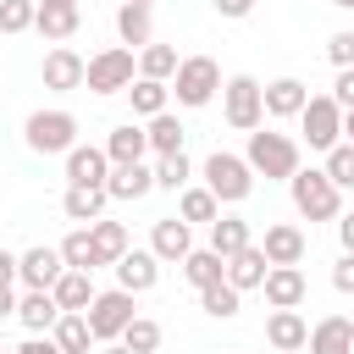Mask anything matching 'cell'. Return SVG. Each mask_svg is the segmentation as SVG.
<instances>
[{
	"mask_svg": "<svg viewBox=\"0 0 354 354\" xmlns=\"http://www.w3.org/2000/svg\"><path fill=\"white\" fill-rule=\"evenodd\" d=\"M243 160H249V171H254V177H266V183H288V177L299 171V144H293L288 133L254 127V133H249Z\"/></svg>",
	"mask_w": 354,
	"mask_h": 354,
	"instance_id": "6da1fadb",
	"label": "cell"
},
{
	"mask_svg": "<svg viewBox=\"0 0 354 354\" xmlns=\"http://www.w3.org/2000/svg\"><path fill=\"white\" fill-rule=\"evenodd\" d=\"M288 188H293V210L304 216V221H337L343 216V188H332V177L321 171V166H299L293 177H288Z\"/></svg>",
	"mask_w": 354,
	"mask_h": 354,
	"instance_id": "7a4b0ae2",
	"label": "cell"
},
{
	"mask_svg": "<svg viewBox=\"0 0 354 354\" xmlns=\"http://www.w3.org/2000/svg\"><path fill=\"white\" fill-rule=\"evenodd\" d=\"M216 88H221V66H216L210 55H183V61H177V72H171V94H177V105L199 111V105L216 100Z\"/></svg>",
	"mask_w": 354,
	"mask_h": 354,
	"instance_id": "3957f363",
	"label": "cell"
},
{
	"mask_svg": "<svg viewBox=\"0 0 354 354\" xmlns=\"http://www.w3.org/2000/svg\"><path fill=\"white\" fill-rule=\"evenodd\" d=\"M205 188L216 194V205H243V199L254 194V171H249V160H243V155L216 149V155L205 160Z\"/></svg>",
	"mask_w": 354,
	"mask_h": 354,
	"instance_id": "277c9868",
	"label": "cell"
},
{
	"mask_svg": "<svg viewBox=\"0 0 354 354\" xmlns=\"http://www.w3.org/2000/svg\"><path fill=\"white\" fill-rule=\"evenodd\" d=\"M138 315V304H133V293L127 288H105V293H94V304L83 310V321H88V332H94V343H116L122 332H127V321Z\"/></svg>",
	"mask_w": 354,
	"mask_h": 354,
	"instance_id": "5b68a950",
	"label": "cell"
},
{
	"mask_svg": "<svg viewBox=\"0 0 354 354\" xmlns=\"http://www.w3.org/2000/svg\"><path fill=\"white\" fill-rule=\"evenodd\" d=\"M221 116H227V127H232V133H254V127L266 122L260 83H254L249 72H238V77H227V83H221Z\"/></svg>",
	"mask_w": 354,
	"mask_h": 354,
	"instance_id": "8992f818",
	"label": "cell"
},
{
	"mask_svg": "<svg viewBox=\"0 0 354 354\" xmlns=\"http://www.w3.org/2000/svg\"><path fill=\"white\" fill-rule=\"evenodd\" d=\"M22 133H28V149H39V155H66V149L77 144V116L61 111V105H50V111H33Z\"/></svg>",
	"mask_w": 354,
	"mask_h": 354,
	"instance_id": "52a82bcc",
	"label": "cell"
},
{
	"mask_svg": "<svg viewBox=\"0 0 354 354\" xmlns=\"http://www.w3.org/2000/svg\"><path fill=\"white\" fill-rule=\"evenodd\" d=\"M127 83H133V50L127 44H111V50L88 55V66H83L88 94H127Z\"/></svg>",
	"mask_w": 354,
	"mask_h": 354,
	"instance_id": "ba28073f",
	"label": "cell"
},
{
	"mask_svg": "<svg viewBox=\"0 0 354 354\" xmlns=\"http://www.w3.org/2000/svg\"><path fill=\"white\" fill-rule=\"evenodd\" d=\"M299 133H304V144L310 149H332V144H343V111L332 105V94H310L304 100V111H299Z\"/></svg>",
	"mask_w": 354,
	"mask_h": 354,
	"instance_id": "9c48e42d",
	"label": "cell"
},
{
	"mask_svg": "<svg viewBox=\"0 0 354 354\" xmlns=\"http://www.w3.org/2000/svg\"><path fill=\"white\" fill-rule=\"evenodd\" d=\"M61 271H66V260H61V249H50V243H33L28 254H17V282H22L28 293H50Z\"/></svg>",
	"mask_w": 354,
	"mask_h": 354,
	"instance_id": "30bf717a",
	"label": "cell"
},
{
	"mask_svg": "<svg viewBox=\"0 0 354 354\" xmlns=\"http://www.w3.org/2000/svg\"><path fill=\"white\" fill-rule=\"evenodd\" d=\"M111 177V160L100 144H72L66 149V188H105Z\"/></svg>",
	"mask_w": 354,
	"mask_h": 354,
	"instance_id": "8fae6325",
	"label": "cell"
},
{
	"mask_svg": "<svg viewBox=\"0 0 354 354\" xmlns=\"http://www.w3.org/2000/svg\"><path fill=\"white\" fill-rule=\"evenodd\" d=\"M260 293H266V304H271V310H299V304H304V293H310V282H304V271H299V266H271V271H266V282H260Z\"/></svg>",
	"mask_w": 354,
	"mask_h": 354,
	"instance_id": "7c38bea8",
	"label": "cell"
},
{
	"mask_svg": "<svg viewBox=\"0 0 354 354\" xmlns=\"http://www.w3.org/2000/svg\"><path fill=\"white\" fill-rule=\"evenodd\" d=\"M83 55L77 50H66V44H55L50 55H44V66H39V77H44V88H55V94H72V88H83Z\"/></svg>",
	"mask_w": 354,
	"mask_h": 354,
	"instance_id": "4fadbf2b",
	"label": "cell"
},
{
	"mask_svg": "<svg viewBox=\"0 0 354 354\" xmlns=\"http://www.w3.org/2000/svg\"><path fill=\"white\" fill-rule=\"evenodd\" d=\"M304 249H310V238H304L293 221H271V227H266V238H260V254H266L271 266H299V260H304Z\"/></svg>",
	"mask_w": 354,
	"mask_h": 354,
	"instance_id": "5bb4252c",
	"label": "cell"
},
{
	"mask_svg": "<svg viewBox=\"0 0 354 354\" xmlns=\"http://www.w3.org/2000/svg\"><path fill=\"white\" fill-rule=\"evenodd\" d=\"M304 100H310V83L304 77H271L266 88H260V105H266V116H299L304 111Z\"/></svg>",
	"mask_w": 354,
	"mask_h": 354,
	"instance_id": "9a60e30c",
	"label": "cell"
},
{
	"mask_svg": "<svg viewBox=\"0 0 354 354\" xmlns=\"http://www.w3.org/2000/svg\"><path fill=\"white\" fill-rule=\"evenodd\" d=\"M155 282H160V260H155L149 249H127V254L116 260V288H127L133 299H138V293H149Z\"/></svg>",
	"mask_w": 354,
	"mask_h": 354,
	"instance_id": "2e32d148",
	"label": "cell"
},
{
	"mask_svg": "<svg viewBox=\"0 0 354 354\" xmlns=\"http://www.w3.org/2000/svg\"><path fill=\"white\" fill-rule=\"evenodd\" d=\"M100 149H105V160H111V166H138V160L149 155V138H144V127H138V122H122V127H111V133H105V144H100Z\"/></svg>",
	"mask_w": 354,
	"mask_h": 354,
	"instance_id": "e0dca14e",
	"label": "cell"
},
{
	"mask_svg": "<svg viewBox=\"0 0 354 354\" xmlns=\"http://www.w3.org/2000/svg\"><path fill=\"white\" fill-rule=\"evenodd\" d=\"M188 249H194V232H188V221H177V216H160L155 221V232H149V254L155 260H188Z\"/></svg>",
	"mask_w": 354,
	"mask_h": 354,
	"instance_id": "ac0fdd59",
	"label": "cell"
},
{
	"mask_svg": "<svg viewBox=\"0 0 354 354\" xmlns=\"http://www.w3.org/2000/svg\"><path fill=\"white\" fill-rule=\"evenodd\" d=\"M304 337H310V321H304L299 310H271V315H266V343H271L277 354H299Z\"/></svg>",
	"mask_w": 354,
	"mask_h": 354,
	"instance_id": "d6986e66",
	"label": "cell"
},
{
	"mask_svg": "<svg viewBox=\"0 0 354 354\" xmlns=\"http://www.w3.org/2000/svg\"><path fill=\"white\" fill-rule=\"evenodd\" d=\"M304 348H310V354H354V321H348V315L315 321L310 337H304Z\"/></svg>",
	"mask_w": 354,
	"mask_h": 354,
	"instance_id": "ffe728a7",
	"label": "cell"
},
{
	"mask_svg": "<svg viewBox=\"0 0 354 354\" xmlns=\"http://www.w3.org/2000/svg\"><path fill=\"white\" fill-rule=\"evenodd\" d=\"M33 28H39L50 44H61V39H72V33L83 28V6H39V0H33Z\"/></svg>",
	"mask_w": 354,
	"mask_h": 354,
	"instance_id": "44dd1931",
	"label": "cell"
},
{
	"mask_svg": "<svg viewBox=\"0 0 354 354\" xmlns=\"http://www.w3.org/2000/svg\"><path fill=\"white\" fill-rule=\"evenodd\" d=\"M94 271H61L55 277V288H50V299L61 304V315H83L88 304H94V282H88Z\"/></svg>",
	"mask_w": 354,
	"mask_h": 354,
	"instance_id": "7402d4cb",
	"label": "cell"
},
{
	"mask_svg": "<svg viewBox=\"0 0 354 354\" xmlns=\"http://www.w3.org/2000/svg\"><path fill=\"white\" fill-rule=\"evenodd\" d=\"M249 243H254V232H249L243 216H216V221H210V243H205V249H216L221 260H232V254L249 249Z\"/></svg>",
	"mask_w": 354,
	"mask_h": 354,
	"instance_id": "603a6c76",
	"label": "cell"
},
{
	"mask_svg": "<svg viewBox=\"0 0 354 354\" xmlns=\"http://www.w3.org/2000/svg\"><path fill=\"white\" fill-rule=\"evenodd\" d=\"M266 271H271V260L260 254V243H249V249H238V254L227 260V282H232L238 293L260 288V282H266Z\"/></svg>",
	"mask_w": 354,
	"mask_h": 354,
	"instance_id": "cb8c5ba5",
	"label": "cell"
},
{
	"mask_svg": "<svg viewBox=\"0 0 354 354\" xmlns=\"http://www.w3.org/2000/svg\"><path fill=\"white\" fill-rule=\"evenodd\" d=\"M17 321H22L33 337H50V326L61 321V304H55L50 293H22V299H17Z\"/></svg>",
	"mask_w": 354,
	"mask_h": 354,
	"instance_id": "d4e9b609",
	"label": "cell"
},
{
	"mask_svg": "<svg viewBox=\"0 0 354 354\" xmlns=\"http://www.w3.org/2000/svg\"><path fill=\"white\" fill-rule=\"evenodd\" d=\"M144 138H149V155L160 160V155H183V138H188V127H183L171 111H160V116H149Z\"/></svg>",
	"mask_w": 354,
	"mask_h": 354,
	"instance_id": "484cf974",
	"label": "cell"
},
{
	"mask_svg": "<svg viewBox=\"0 0 354 354\" xmlns=\"http://www.w3.org/2000/svg\"><path fill=\"white\" fill-rule=\"evenodd\" d=\"M155 188V171L138 160V166H111V177H105V194L111 199H144Z\"/></svg>",
	"mask_w": 354,
	"mask_h": 354,
	"instance_id": "4316f807",
	"label": "cell"
},
{
	"mask_svg": "<svg viewBox=\"0 0 354 354\" xmlns=\"http://www.w3.org/2000/svg\"><path fill=\"white\" fill-rule=\"evenodd\" d=\"M105 205H111L105 188H66V199H61L66 221H77V227H94V221L105 216Z\"/></svg>",
	"mask_w": 354,
	"mask_h": 354,
	"instance_id": "83f0119b",
	"label": "cell"
},
{
	"mask_svg": "<svg viewBox=\"0 0 354 354\" xmlns=\"http://www.w3.org/2000/svg\"><path fill=\"white\" fill-rule=\"evenodd\" d=\"M116 33H122V44H133V50L155 44V22H149V6H133V0H122V11H116Z\"/></svg>",
	"mask_w": 354,
	"mask_h": 354,
	"instance_id": "f1b7e54d",
	"label": "cell"
},
{
	"mask_svg": "<svg viewBox=\"0 0 354 354\" xmlns=\"http://www.w3.org/2000/svg\"><path fill=\"white\" fill-rule=\"evenodd\" d=\"M88 238H94L100 266H116V260L127 254V227H122V221H105V216H100V221L88 227Z\"/></svg>",
	"mask_w": 354,
	"mask_h": 354,
	"instance_id": "f546056e",
	"label": "cell"
},
{
	"mask_svg": "<svg viewBox=\"0 0 354 354\" xmlns=\"http://www.w3.org/2000/svg\"><path fill=\"white\" fill-rule=\"evenodd\" d=\"M183 277H188L194 288H210V282H227V260H221L216 249H188V260H183Z\"/></svg>",
	"mask_w": 354,
	"mask_h": 354,
	"instance_id": "4dcf8cb0",
	"label": "cell"
},
{
	"mask_svg": "<svg viewBox=\"0 0 354 354\" xmlns=\"http://www.w3.org/2000/svg\"><path fill=\"white\" fill-rule=\"evenodd\" d=\"M50 337H55L61 354H94V332H88L83 315H61V321L50 326Z\"/></svg>",
	"mask_w": 354,
	"mask_h": 354,
	"instance_id": "1f68e13d",
	"label": "cell"
},
{
	"mask_svg": "<svg viewBox=\"0 0 354 354\" xmlns=\"http://www.w3.org/2000/svg\"><path fill=\"white\" fill-rule=\"evenodd\" d=\"M166 94H171V83H155V77H133V83H127L133 116H160V111H166Z\"/></svg>",
	"mask_w": 354,
	"mask_h": 354,
	"instance_id": "d6a6232c",
	"label": "cell"
},
{
	"mask_svg": "<svg viewBox=\"0 0 354 354\" xmlns=\"http://www.w3.org/2000/svg\"><path fill=\"white\" fill-rule=\"evenodd\" d=\"M216 216H221V205H216L210 188H183V199H177V221H188V227H194V221L210 227Z\"/></svg>",
	"mask_w": 354,
	"mask_h": 354,
	"instance_id": "836d02e7",
	"label": "cell"
},
{
	"mask_svg": "<svg viewBox=\"0 0 354 354\" xmlns=\"http://www.w3.org/2000/svg\"><path fill=\"white\" fill-rule=\"evenodd\" d=\"M199 310L216 315V321H232V315L243 310V293H238L232 282H210V288H199Z\"/></svg>",
	"mask_w": 354,
	"mask_h": 354,
	"instance_id": "e575fe53",
	"label": "cell"
},
{
	"mask_svg": "<svg viewBox=\"0 0 354 354\" xmlns=\"http://www.w3.org/2000/svg\"><path fill=\"white\" fill-rule=\"evenodd\" d=\"M61 260H66V271H100V254H94L88 227H77V232L61 238Z\"/></svg>",
	"mask_w": 354,
	"mask_h": 354,
	"instance_id": "d590c367",
	"label": "cell"
},
{
	"mask_svg": "<svg viewBox=\"0 0 354 354\" xmlns=\"http://www.w3.org/2000/svg\"><path fill=\"white\" fill-rule=\"evenodd\" d=\"M160 337H166V332H160V321H149V315H133V321H127V332H122L116 343H122L127 354H155V348H160Z\"/></svg>",
	"mask_w": 354,
	"mask_h": 354,
	"instance_id": "8d00e7d4",
	"label": "cell"
},
{
	"mask_svg": "<svg viewBox=\"0 0 354 354\" xmlns=\"http://www.w3.org/2000/svg\"><path fill=\"white\" fill-rule=\"evenodd\" d=\"M171 72H177V50H171V44H144V55H138V77L171 83Z\"/></svg>",
	"mask_w": 354,
	"mask_h": 354,
	"instance_id": "74e56055",
	"label": "cell"
},
{
	"mask_svg": "<svg viewBox=\"0 0 354 354\" xmlns=\"http://www.w3.org/2000/svg\"><path fill=\"white\" fill-rule=\"evenodd\" d=\"M188 177H194V160H188V155H160V160H155V188L183 194V188H188Z\"/></svg>",
	"mask_w": 354,
	"mask_h": 354,
	"instance_id": "f35d334b",
	"label": "cell"
},
{
	"mask_svg": "<svg viewBox=\"0 0 354 354\" xmlns=\"http://www.w3.org/2000/svg\"><path fill=\"white\" fill-rule=\"evenodd\" d=\"M321 171L332 177V188H354V144H332Z\"/></svg>",
	"mask_w": 354,
	"mask_h": 354,
	"instance_id": "ab89813d",
	"label": "cell"
},
{
	"mask_svg": "<svg viewBox=\"0 0 354 354\" xmlns=\"http://www.w3.org/2000/svg\"><path fill=\"white\" fill-rule=\"evenodd\" d=\"M33 28V0H0V33H28Z\"/></svg>",
	"mask_w": 354,
	"mask_h": 354,
	"instance_id": "60d3db41",
	"label": "cell"
},
{
	"mask_svg": "<svg viewBox=\"0 0 354 354\" xmlns=\"http://www.w3.org/2000/svg\"><path fill=\"white\" fill-rule=\"evenodd\" d=\"M326 61H332L337 72H348V66H354V28H337V33L326 39Z\"/></svg>",
	"mask_w": 354,
	"mask_h": 354,
	"instance_id": "b9f144b4",
	"label": "cell"
},
{
	"mask_svg": "<svg viewBox=\"0 0 354 354\" xmlns=\"http://www.w3.org/2000/svg\"><path fill=\"white\" fill-rule=\"evenodd\" d=\"M332 105H337V111H354V66L337 72V83H332Z\"/></svg>",
	"mask_w": 354,
	"mask_h": 354,
	"instance_id": "7bdbcfd3",
	"label": "cell"
},
{
	"mask_svg": "<svg viewBox=\"0 0 354 354\" xmlns=\"http://www.w3.org/2000/svg\"><path fill=\"white\" fill-rule=\"evenodd\" d=\"M332 288H337V293H354V254H337V266H332Z\"/></svg>",
	"mask_w": 354,
	"mask_h": 354,
	"instance_id": "ee69618b",
	"label": "cell"
},
{
	"mask_svg": "<svg viewBox=\"0 0 354 354\" xmlns=\"http://www.w3.org/2000/svg\"><path fill=\"white\" fill-rule=\"evenodd\" d=\"M6 354H61V348H55V337H28V343H17Z\"/></svg>",
	"mask_w": 354,
	"mask_h": 354,
	"instance_id": "f6af8a7d",
	"label": "cell"
},
{
	"mask_svg": "<svg viewBox=\"0 0 354 354\" xmlns=\"http://www.w3.org/2000/svg\"><path fill=\"white\" fill-rule=\"evenodd\" d=\"M210 6H216V11H221V17H232V22H238V17H249V11H254V0H210Z\"/></svg>",
	"mask_w": 354,
	"mask_h": 354,
	"instance_id": "bcb514c9",
	"label": "cell"
},
{
	"mask_svg": "<svg viewBox=\"0 0 354 354\" xmlns=\"http://www.w3.org/2000/svg\"><path fill=\"white\" fill-rule=\"evenodd\" d=\"M11 282H17V254L0 249V288H11Z\"/></svg>",
	"mask_w": 354,
	"mask_h": 354,
	"instance_id": "7dc6e473",
	"label": "cell"
},
{
	"mask_svg": "<svg viewBox=\"0 0 354 354\" xmlns=\"http://www.w3.org/2000/svg\"><path fill=\"white\" fill-rule=\"evenodd\" d=\"M337 238H343V254H354V210L337 216Z\"/></svg>",
	"mask_w": 354,
	"mask_h": 354,
	"instance_id": "c3c4849f",
	"label": "cell"
},
{
	"mask_svg": "<svg viewBox=\"0 0 354 354\" xmlns=\"http://www.w3.org/2000/svg\"><path fill=\"white\" fill-rule=\"evenodd\" d=\"M6 315H17V293H11V288H0V321H6Z\"/></svg>",
	"mask_w": 354,
	"mask_h": 354,
	"instance_id": "681fc988",
	"label": "cell"
},
{
	"mask_svg": "<svg viewBox=\"0 0 354 354\" xmlns=\"http://www.w3.org/2000/svg\"><path fill=\"white\" fill-rule=\"evenodd\" d=\"M343 144H354V111H343Z\"/></svg>",
	"mask_w": 354,
	"mask_h": 354,
	"instance_id": "f907efd6",
	"label": "cell"
},
{
	"mask_svg": "<svg viewBox=\"0 0 354 354\" xmlns=\"http://www.w3.org/2000/svg\"><path fill=\"white\" fill-rule=\"evenodd\" d=\"M100 354H127V348H122V343H105V348H100Z\"/></svg>",
	"mask_w": 354,
	"mask_h": 354,
	"instance_id": "816d5d0a",
	"label": "cell"
},
{
	"mask_svg": "<svg viewBox=\"0 0 354 354\" xmlns=\"http://www.w3.org/2000/svg\"><path fill=\"white\" fill-rule=\"evenodd\" d=\"M39 6H77V0H39Z\"/></svg>",
	"mask_w": 354,
	"mask_h": 354,
	"instance_id": "f5cc1de1",
	"label": "cell"
},
{
	"mask_svg": "<svg viewBox=\"0 0 354 354\" xmlns=\"http://www.w3.org/2000/svg\"><path fill=\"white\" fill-rule=\"evenodd\" d=\"M332 6H337V11H354V0H332Z\"/></svg>",
	"mask_w": 354,
	"mask_h": 354,
	"instance_id": "db71d44e",
	"label": "cell"
},
{
	"mask_svg": "<svg viewBox=\"0 0 354 354\" xmlns=\"http://www.w3.org/2000/svg\"><path fill=\"white\" fill-rule=\"evenodd\" d=\"M133 6H155V0H133Z\"/></svg>",
	"mask_w": 354,
	"mask_h": 354,
	"instance_id": "11a10c76",
	"label": "cell"
},
{
	"mask_svg": "<svg viewBox=\"0 0 354 354\" xmlns=\"http://www.w3.org/2000/svg\"><path fill=\"white\" fill-rule=\"evenodd\" d=\"M0 354H6V337H0Z\"/></svg>",
	"mask_w": 354,
	"mask_h": 354,
	"instance_id": "9f6ffc18",
	"label": "cell"
},
{
	"mask_svg": "<svg viewBox=\"0 0 354 354\" xmlns=\"http://www.w3.org/2000/svg\"><path fill=\"white\" fill-rule=\"evenodd\" d=\"M232 354H243V348H232Z\"/></svg>",
	"mask_w": 354,
	"mask_h": 354,
	"instance_id": "6f0895ef",
	"label": "cell"
}]
</instances>
